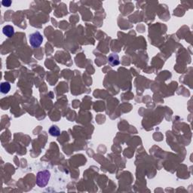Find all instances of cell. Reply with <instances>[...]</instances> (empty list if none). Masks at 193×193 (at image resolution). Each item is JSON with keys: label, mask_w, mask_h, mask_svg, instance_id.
Listing matches in <instances>:
<instances>
[{"label": "cell", "mask_w": 193, "mask_h": 193, "mask_svg": "<svg viewBox=\"0 0 193 193\" xmlns=\"http://www.w3.org/2000/svg\"><path fill=\"white\" fill-rule=\"evenodd\" d=\"M48 132L53 137H58L60 136V128L57 126H56V125H52V126L49 128Z\"/></svg>", "instance_id": "5b68a950"}, {"label": "cell", "mask_w": 193, "mask_h": 193, "mask_svg": "<svg viewBox=\"0 0 193 193\" xmlns=\"http://www.w3.org/2000/svg\"><path fill=\"white\" fill-rule=\"evenodd\" d=\"M2 33L5 36H6L7 37H11V36H14V29L12 26L11 25H6L3 27L2 29Z\"/></svg>", "instance_id": "277c9868"}, {"label": "cell", "mask_w": 193, "mask_h": 193, "mask_svg": "<svg viewBox=\"0 0 193 193\" xmlns=\"http://www.w3.org/2000/svg\"><path fill=\"white\" fill-rule=\"evenodd\" d=\"M2 5L3 6H6V7H9L11 5V1H10V0H3L2 2Z\"/></svg>", "instance_id": "52a82bcc"}, {"label": "cell", "mask_w": 193, "mask_h": 193, "mask_svg": "<svg viewBox=\"0 0 193 193\" xmlns=\"http://www.w3.org/2000/svg\"><path fill=\"white\" fill-rule=\"evenodd\" d=\"M51 177L50 171L48 170H44L38 172L36 175V184L39 187L44 188L47 186Z\"/></svg>", "instance_id": "6da1fadb"}, {"label": "cell", "mask_w": 193, "mask_h": 193, "mask_svg": "<svg viewBox=\"0 0 193 193\" xmlns=\"http://www.w3.org/2000/svg\"><path fill=\"white\" fill-rule=\"evenodd\" d=\"M29 44L32 46L33 48H39L43 42V36L42 34L39 32V31H36L35 33H33L29 35Z\"/></svg>", "instance_id": "7a4b0ae2"}, {"label": "cell", "mask_w": 193, "mask_h": 193, "mask_svg": "<svg viewBox=\"0 0 193 193\" xmlns=\"http://www.w3.org/2000/svg\"><path fill=\"white\" fill-rule=\"evenodd\" d=\"M11 89V85L9 82H5L0 85V91L2 94H8Z\"/></svg>", "instance_id": "8992f818"}, {"label": "cell", "mask_w": 193, "mask_h": 193, "mask_svg": "<svg viewBox=\"0 0 193 193\" xmlns=\"http://www.w3.org/2000/svg\"><path fill=\"white\" fill-rule=\"evenodd\" d=\"M108 63L112 67H115L119 64V57L116 54H111L108 57Z\"/></svg>", "instance_id": "3957f363"}]
</instances>
